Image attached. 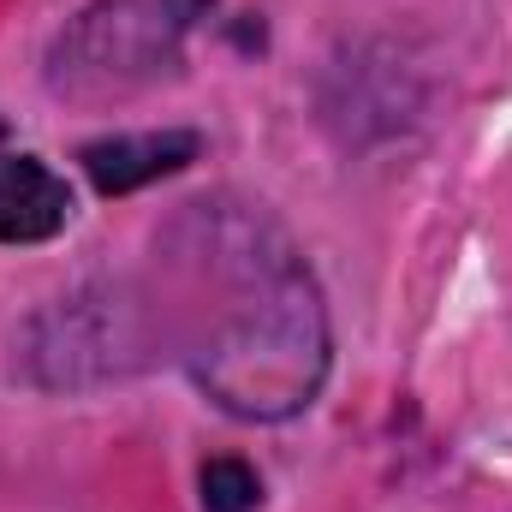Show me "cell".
<instances>
[{"mask_svg": "<svg viewBox=\"0 0 512 512\" xmlns=\"http://www.w3.org/2000/svg\"><path fill=\"white\" fill-rule=\"evenodd\" d=\"M209 0H102L90 6L48 60V84L72 102H108L155 84L179 66V42Z\"/></svg>", "mask_w": 512, "mask_h": 512, "instance_id": "2", "label": "cell"}, {"mask_svg": "<svg viewBox=\"0 0 512 512\" xmlns=\"http://www.w3.org/2000/svg\"><path fill=\"white\" fill-rule=\"evenodd\" d=\"M84 173L102 197H126L137 185H155L179 167L197 161V137L191 131H120L102 143H84Z\"/></svg>", "mask_w": 512, "mask_h": 512, "instance_id": "3", "label": "cell"}, {"mask_svg": "<svg viewBox=\"0 0 512 512\" xmlns=\"http://www.w3.org/2000/svg\"><path fill=\"white\" fill-rule=\"evenodd\" d=\"M0 137H6V120H0Z\"/></svg>", "mask_w": 512, "mask_h": 512, "instance_id": "6", "label": "cell"}, {"mask_svg": "<svg viewBox=\"0 0 512 512\" xmlns=\"http://www.w3.org/2000/svg\"><path fill=\"white\" fill-rule=\"evenodd\" d=\"M72 221V191L36 155L0 161V245H42Z\"/></svg>", "mask_w": 512, "mask_h": 512, "instance_id": "4", "label": "cell"}, {"mask_svg": "<svg viewBox=\"0 0 512 512\" xmlns=\"http://www.w3.org/2000/svg\"><path fill=\"white\" fill-rule=\"evenodd\" d=\"M262 483L245 459H209L203 465V512H256Z\"/></svg>", "mask_w": 512, "mask_h": 512, "instance_id": "5", "label": "cell"}, {"mask_svg": "<svg viewBox=\"0 0 512 512\" xmlns=\"http://www.w3.org/2000/svg\"><path fill=\"white\" fill-rule=\"evenodd\" d=\"M185 268V364L233 417H292L328 376L316 280L262 215L197 203L173 227Z\"/></svg>", "mask_w": 512, "mask_h": 512, "instance_id": "1", "label": "cell"}]
</instances>
